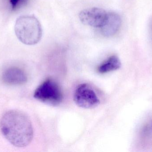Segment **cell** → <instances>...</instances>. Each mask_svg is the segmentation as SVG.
<instances>
[{"label":"cell","instance_id":"3","mask_svg":"<svg viewBox=\"0 0 152 152\" xmlns=\"http://www.w3.org/2000/svg\"><path fill=\"white\" fill-rule=\"evenodd\" d=\"M34 96L38 101L52 106L58 105L63 99L59 85L51 79H46L37 88Z\"/></svg>","mask_w":152,"mask_h":152},{"label":"cell","instance_id":"7","mask_svg":"<svg viewBox=\"0 0 152 152\" xmlns=\"http://www.w3.org/2000/svg\"><path fill=\"white\" fill-rule=\"evenodd\" d=\"M121 24V18L118 14L114 12H107L104 23L101 27V32L104 36H112L118 32Z\"/></svg>","mask_w":152,"mask_h":152},{"label":"cell","instance_id":"2","mask_svg":"<svg viewBox=\"0 0 152 152\" xmlns=\"http://www.w3.org/2000/svg\"><path fill=\"white\" fill-rule=\"evenodd\" d=\"M17 37L23 44L34 45L42 38V31L39 21L34 15H23L17 19L14 26Z\"/></svg>","mask_w":152,"mask_h":152},{"label":"cell","instance_id":"4","mask_svg":"<svg viewBox=\"0 0 152 152\" xmlns=\"http://www.w3.org/2000/svg\"><path fill=\"white\" fill-rule=\"evenodd\" d=\"M74 99L76 104L83 109H94L100 103L96 93L87 84H80L77 87L74 93Z\"/></svg>","mask_w":152,"mask_h":152},{"label":"cell","instance_id":"1","mask_svg":"<svg viewBox=\"0 0 152 152\" xmlns=\"http://www.w3.org/2000/svg\"><path fill=\"white\" fill-rule=\"evenodd\" d=\"M0 129L6 140L18 148L28 145L34 137L31 120L24 112L16 110L9 111L3 115Z\"/></svg>","mask_w":152,"mask_h":152},{"label":"cell","instance_id":"8","mask_svg":"<svg viewBox=\"0 0 152 152\" xmlns=\"http://www.w3.org/2000/svg\"><path fill=\"white\" fill-rule=\"evenodd\" d=\"M121 67V62L118 57L112 55L104 61L97 68V71L100 74H105L119 69Z\"/></svg>","mask_w":152,"mask_h":152},{"label":"cell","instance_id":"6","mask_svg":"<svg viewBox=\"0 0 152 152\" xmlns=\"http://www.w3.org/2000/svg\"><path fill=\"white\" fill-rule=\"evenodd\" d=\"M2 81L10 85H21L27 81L28 78L25 71L16 67H11L4 70L1 75Z\"/></svg>","mask_w":152,"mask_h":152},{"label":"cell","instance_id":"5","mask_svg":"<svg viewBox=\"0 0 152 152\" xmlns=\"http://www.w3.org/2000/svg\"><path fill=\"white\" fill-rule=\"evenodd\" d=\"M107 12L103 9L92 8L81 11L79 18L83 24L94 27L101 28L104 23Z\"/></svg>","mask_w":152,"mask_h":152},{"label":"cell","instance_id":"9","mask_svg":"<svg viewBox=\"0 0 152 152\" xmlns=\"http://www.w3.org/2000/svg\"><path fill=\"white\" fill-rule=\"evenodd\" d=\"M28 0H10V3L12 8L13 10H16L24 5Z\"/></svg>","mask_w":152,"mask_h":152}]
</instances>
